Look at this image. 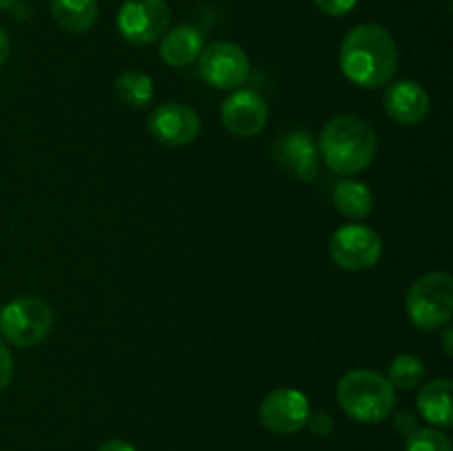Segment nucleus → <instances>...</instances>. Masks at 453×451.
Segmentation results:
<instances>
[{
    "label": "nucleus",
    "mask_w": 453,
    "mask_h": 451,
    "mask_svg": "<svg viewBox=\"0 0 453 451\" xmlns=\"http://www.w3.org/2000/svg\"><path fill=\"white\" fill-rule=\"evenodd\" d=\"M51 327V308L38 296H18L0 310V334L16 348L42 343Z\"/></svg>",
    "instance_id": "nucleus-5"
},
{
    "label": "nucleus",
    "mask_w": 453,
    "mask_h": 451,
    "mask_svg": "<svg viewBox=\"0 0 453 451\" xmlns=\"http://www.w3.org/2000/svg\"><path fill=\"white\" fill-rule=\"evenodd\" d=\"M115 93L119 100L131 109H144L149 102L153 100L155 87L153 78L146 75L144 71H124L118 80H115Z\"/></svg>",
    "instance_id": "nucleus-18"
},
{
    "label": "nucleus",
    "mask_w": 453,
    "mask_h": 451,
    "mask_svg": "<svg viewBox=\"0 0 453 451\" xmlns=\"http://www.w3.org/2000/svg\"><path fill=\"white\" fill-rule=\"evenodd\" d=\"M383 109L394 122L403 126H414L427 118L432 102L423 84L414 80H398V82H389L385 88Z\"/></svg>",
    "instance_id": "nucleus-12"
},
{
    "label": "nucleus",
    "mask_w": 453,
    "mask_h": 451,
    "mask_svg": "<svg viewBox=\"0 0 453 451\" xmlns=\"http://www.w3.org/2000/svg\"><path fill=\"white\" fill-rule=\"evenodd\" d=\"M13 4H16V0H0V11H3V9L13 7Z\"/></svg>",
    "instance_id": "nucleus-28"
},
{
    "label": "nucleus",
    "mask_w": 453,
    "mask_h": 451,
    "mask_svg": "<svg viewBox=\"0 0 453 451\" xmlns=\"http://www.w3.org/2000/svg\"><path fill=\"white\" fill-rule=\"evenodd\" d=\"M149 131L159 144L177 149V146L193 144L197 140L202 131V119L190 106L181 102H166L150 113Z\"/></svg>",
    "instance_id": "nucleus-10"
},
{
    "label": "nucleus",
    "mask_w": 453,
    "mask_h": 451,
    "mask_svg": "<svg viewBox=\"0 0 453 451\" xmlns=\"http://www.w3.org/2000/svg\"><path fill=\"white\" fill-rule=\"evenodd\" d=\"M13 380V356L12 352H9L7 345L0 340V392H4V389L12 385Z\"/></svg>",
    "instance_id": "nucleus-22"
},
{
    "label": "nucleus",
    "mask_w": 453,
    "mask_h": 451,
    "mask_svg": "<svg viewBox=\"0 0 453 451\" xmlns=\"http://www.w3.org/2000/svg\"><path fill=\"white\" fill-rule=\"evenodd\" d=\"M405 451H453V447L445 432L438 427H423L407 436Z\"/></svg>",
    "instance_id": "nucleus-20"
},
{
    "label": "nucleus",
    "mask_w": 453,
    "mask_h": 451,
    "mask_svg": "<svg viewBox=\"0 0 453 451\" xmlns=\"http://www.w3.org/2000/svg\"><path fill=\"white\" fill-rule=\"evenodd\" d=\"M197 60L202 78L221 91L239 88L250 75V60L246 51L234 42L208 44Z\"/></svg>",
    "instance_id": "nucleus-8"
},
{
    "label": "nucleus",
    "mask_w": 453,
    "mask_h": 451,
    "mask_svg": "<svg viewBox=\"0 0 453 451\" xmlns=\"http://www.w3.org/2000/svg\"><path fill=\"white\" fill-rule=\"evenodd\" d=\"M171 27L166 0H127L118 11V31L127 42L150 44Z\"/></svg>",
    "instance_id": "nucleus-7"
},
{
    "label": "nucleus",
    "mask_w": 453,
    "mask_h": 451,
    "mask_svg": "<svg viewBox=\"0 0 453 451\" xmlns=\"http://www.w3.org/2000/svg\"><path fill=\"white\" fill-rule=\"evenodd\" d=\"M332 202L336 210L348 219H365L374 208V195L367 184L345 177L332 190Z\"/></svg>",
    "instance_id": "nucleus-16"
},
{
    "label": "nucleus",
    "mask_w": 453,
    "mask_h": 451,
    "mask_svg": "<svg viewBox=\"0 0 453 451\" xmlns=\"http://www.w3.org/2000/svg\"><path fill=\"white\" fill-rule=\"evenodd\" d=\"M221 122L234 137H255L268 124V104L252 88H237L221 104Z\"/></svg>",
    "instance_id": "nucleus-11"
},
{
    "label": "nucleus",
    "mask_w": 453,
    "mask_h": 451,
    "mask_svg": "<svg viewBox=\"0 0 453 451\" xmlns=\"http://www.w3.org/2000/svg\"><path fill=\"white\" fill-rule=\"evenodd\" d=\"M339 65L341 73L357 87H388L398 66L396 40L376 22L354 27L341 42Z\"/></svg>",
    "instance_id": "nucleus-1"
},
{
    "label": "nucleus",
    "mask_w": 453,
    "mask_h": 451,
    "mask_svg": "<svg viewBox=\"0 0 453 451\" xmlns=\"http://www.w3.org/2000/svg\"><path fill=\"white\" fill-rule=\"evenodd\" d=\"M407 317L418 330L436 332L449 325L453 312V279L449 272H427L411 283L405 299Z\"/></svg>",
    "instance_id": "nucleus-4"
},
{
    "label": "nucleus",
    "mask_w": 453,
    "mask_h": 451,
    "mask_svg": "<svg viewBox=\"0 0 453 451\" xmlns=\"http://www.w3.org/2000/svg\"><path fill=\"white\" fill-rule=\"evenodd\" d=\"M97 451H137V449L131 445V442L118 440V438H113V440L102 442V445L97 447Z\"/></svg>",
    "instance_id": "nucleus-25"
},
{
    "label": "nucleus",
    "mask_w": 453,
    "mask_h": 451,
    "mask_svg": "<svg viewBox=\"0 0 453 451\" xmlns=\"http://www.w3.org/2000/svg\"><path fill=\"white\" fill-rule=\"evenodd\" d=\"M425 374H427V367H425L423 358L414 356V354H398L392 361V365H389L385 378L392 383L394 389L410 392V389L418 387L423 383Z\"/></svg>",
    "instance_id": "nucleus-19"
},
{
    "label": "nucleus",
    "mask_w": 453,
    "mask_h": 451,
    "mask_svg": "<svg viewBox=\"0 0 453 451\" xmlns=\"http://www.w3.org/2000/svg\"><path fill=\"white\" fill-rule=\"evenodd\" d=\"M414 429H418V427H416V418L411 411L403 409L401 414H396V432L398 433H407V436H410Z\"/></svg>",
    "instance_id": "nucleus-24"
},
{
    "label": "nucleus",
    "mask_w": 453,
    "mask_h": 451,
    "mask_svg": "<svg viewBox=\"0 0 453 451\" xmlns=\"http://www.w3.org/2000/svg\"><path fill=\"white\" fill-rule=\"evenodd\" d=\"M420 416L434 427L447 429L453 424V411H451V380L449 378H436L423 385L416 398Z\"/></svg>",
    "instance_id": "nucleus-15"
},
{
    "label": "nucleus",
    "mask_w": 453,
    "mask_h": 451,
    "mask_svg": "<svg viewBox=\"0 0 453 451\" xmlns=\"http://www.w3.org/2000/svg\"><path fill=\"white\" fill-rule=\"evenodd\" d=\"M277 157L288 172L301 181H312L319 175V146L305 131H290L277 141Z\"/></svg>",
    "instance_id": "nucleus-13"
},
{
    "label": "nucleus",
    "mask_w": 453,
    "mask_h": 451,
    "mask_svg": "<svg viewBox=\"0 0 453 451\" xmlns=\"http://www.w3.org/2000/svg\"><path fill=\"white\" fill-rule=\"evenodd\" d=\"M9 51H12V44H9V35L4 34V29L0 27V66L7 62L9 57Z\"/></svg>",
    "instance_id": "nucleus-26"
},
{
    "label": "nucleus",
    "mask_w": 453,
    "mask_h": 451,
    "mask_svg": "<svg viewBox=\"0 0 453 451\" xmlns=\"http://www.w3.org/2000/svg\"><path fill=\"white\" fill-rule=\"evenodd\" d=\"M379 137L363 118L352 113L327 119L319 135V155L336 175H357L374 162Z\"/></svg>",
    "instance_id": "nucleus-2"
},
{
    "label": "nucleus",
    "mask_w": 453,
    "mask_h": 451,
    "mask_svg": "<svg viewBox=\"0 0 453 451\" xmlns=\"http://www.w3.org/2000/svg\"><path fill=\"white\" fill-rule=\"evenodd\" d=\"M383 255V239L363 224L341 226L330 239V256L339 268L363 272L374 268Z\"/></svg>",
    "instance_id": "nucleus-6"
},
{
    "label": "nucleus",
    "mask_w": 453,
    "mask_h": 451,
    "mask_svg": "<svg viewBox=\"0 0 453 451\" xmlns=\"http://www.w3.org/2000/svg\"><path fill=\"white\" fill-rule=\"evenodd\" d=\"M305 427L312 429V433H317V436H326V433L332 432L334 423H332V418L326 414V411H317V414H310L308 424H305Z\"/></svg>",
    "instance_id": "nucleus-23"
},
{
    "label": "nucleus",
    "mask_w": 453,
    "mask_h": 451,
    "mask_svg": "<svg viewBox=\"0 0 453 451\" xmlns=\"http://www.w3.org/2000/svg\"><path fill=\"white\" fill-rule=\"evenodd\" d=\"M203 51V34L193 25H177L162 35L159 56L175 69L193 65Z\"/></svg>",
    "instance_id": "nucleus-14"
},
{
    "label": "nucleus",
    "mask_w": 453,
    "mask_h": 451,
    "mask_svg": "<svg viewBox=\"0 0 453 451\" xmlns=\"http://www.w3.org/2000/svg\"><path fill=\"white\" fill-rule=\"evenodd\" d=\"M336 401L352 420L376 424L389 418L396 407V389L374 370H352L336 385Z\"/></svg>",
    "instance_id": "nucleus-3"
},
{
    "label": "nucleus",
    "mask_w": 453,
    "mask_h": 451,
    "mask_svg": "<svg viewBox=\"0 0 453 451\" xmlns=\"http://www.w3.org/2000/svg\"><path fill=\"white\" fill-rule=\"evenodd\" d=\"M319 7V11L327 13L332 18H343L348 13L354 11V7L358 4V0H312Z\"/></svg>",
    "instance_id": "nucleus-21"
},
{
    "label": "nucleus",
    "mask_w": 453,
    "mask_h": 451,
    "mask_svg": "<svg viewBox=\"0 0 453 451\" xmlns=\"http://www.w3.org/2000/svg\"><path fill=\"white\" fill-rule=\"evenodd\" d=\"M310 414L312 411H310L308 396L292 387L274 389L259 405V423L279 436L301 432L308 424Z\"/></svg>",
    "instance_id": "nucleus-9"
},
{
    "label": "nucleus",
    "mask_w": 453,
    "mask_h": 451,
    "mask_svg": "<svg viewBox=\"0 0 453 451\" xmlns=\"http://www.w3.org/2000/svg\"><path fill=\"white\" fill-rule=\"evenodd\" d=\"M51 13L69 34H84L97 20V0H51Z\"/></svg>",
    "instance_id": "nucleus-17"
},
{
    "label": "nucleus",
    "mask_w": 453,
    "mask_h": 451,
    "mask_svg": "<svg viewBox=\"0 0 453 451\" xmlns=\"http://www.w3.org/2000/svg\"><path fill=\"white\" fill-rule=\"evenodd\" d=\"M451 336H453V327L445 325L442 327V349H445V356H451Z\"/></svg>",
    "instance_id": "nucleus-27"
}]
</instances>
